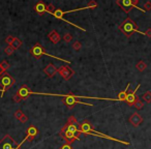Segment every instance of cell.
Listing matches in <instances>:
<instances>
[{
	"label": "cell",
	"mask_w": 151,
	"mask_h": 149,
	"mask_svg": "<svg viewBox=\"0 0 151 149\" xmlns=\"http://www.w3.org/2000/svg\"><path fill=\"white\" fill-rule=\"evenodd\" d=\"M60 149H61V148H60Z\"/></svg>",
	"instance_id": "obj_37"
},
{
	"label": "cell",
	"mask_w": 151,
	"mask_h": 149,
	"mask_svg": "<svg viewBox=\"0 0 151 149\" xmlns=\"http://www.w3.org/2000/svg\"><path fill=\"white\" fill-rule=\"evenodd\" d=\"M34 11L38 15L43 16V15L47 12V5L43 2V1H40V2H37L36 5L34 6Z\"/></svg>",
	"instance_id": "obj_14"
},
{
	"label": "cell",
	"mask_w": 151,
	"mask_h": 149,
	"mask_svg": "<svg viewBox=\"0 0 151 149\" xmlns=\"http://www.w3.org/2000/svg\"><path fill=\"white\" fill-rule=\"evenodd\" d=\"M144 11H145V12L151 11V1H147V2L144 4Z\"/></svg>",
	"instance_id": "obj_31"
},
{
	"label": "cell",
	"mask_w": 151,
	"mask_h": 149,
	"mask_svg": "<svg viewBox=\"0 0 151 149\" xmlns=\"http://www.w3.org/2000/svg\"><path fill=\"white\" fill-rule=\"evenodd\" d=\"M37 134H38V131H37V129L35 126L33 125L29 126L28 129H27V131H26V138L24 139L23 143L25 141H33L36 138Z\"/></svg>",
	"instance_id": "obj_10"
},
{
	"label": "cell",
	"mask_w": 151,
	"mask_h": 149,
	"mask_svg": "<svg viewBox=\"0 0 151 149\" xmlns=\"http://www.w3.org/2000/svg\"><path fill=\"white\" fill-rule=\"evenodd\" d=\"M14 52H15V49L12 46H7L5 49H4V53H5L6 55H12Z\"/></svg>",
	"instance_id": "obj_25"
},
{
	"label": "cell",
	"mask_w": 151,
	"mask_h": 149,
	"mask_svg": "<svg viewBox=\"0 0 151 149\" xmlns=\"http://www.w3.org/2000/svg\"><path fill=\"white\" fill-rule=\"evenodd\" d=\"M67 123H69V124H77V125H79V122H78V120H77V118L75 117V116H71V117L67 119Z\"/></svg>",
	"instance_id": "obj_23"
},
{
	"label": "cell",
	"mask_w": 151,
	"mask_h": 149,
	"mask_svg": "<svg viewBox=\"0 0 151 149\" xmlns=\"http://www.w3.org/2000/svg\"><path fill=\"white\" fill-rule=\"evenodd\" d=\"M136 67H137V69L139 72H143V71H145V69H147V64H146L143 60H140L139 62L137 63Z\"/></svg>",
	"instance_id": "obj_17"
},
{
	"label": "cell",
	"mask_w": 151,
	"mask_h": 149,
	"mask_svg": "<svg viewBox=\"0 0 151 149\" xmlns=\"http://www.w3.org/2000/svg\"><path fill=\"white\" fill-rule=\"evenodd\" d=\"M128 121H129V123H131L133 126H135V127H138V126L141 125V124L143 123L144 119H143V117L139 114V113H137V112H136V113H133V114L129 116V119H128Z\"/></svg>",
	"instance_id": "obj_9"
},
{
	"label": "cell",
	"mask_w": 151,
	"mask_h": 149,
	"mask_svg": "<svg viewBox=\"0 0 151 149\" xmlns=\"http://www.w3.org/2000/svg\"><path fill=\"white\" fill-rule=\"evenodd\" d=\"M145 35L148 37H151V28H148L147 30L145 31Z\"/></svg>",
	"instance_id": "obj_35"
},
{
	"label": "cell",
	"mask_w": 151,
	"mask_h": 149,
	"mask_svg": "<svg viewBox=\"0 0 151 149\" xmlns=\"http://www.w3.org/2000/svg\"><path fill=\"white\" fill-rule=\"evenodd\" d=\"M143 100L147 104H151V91H147L143 94Z\"/></svg>",
	"instance_id": "obj_20"
},
{
	"label": "cell",
	"mask_w": 151,
	"mask_h": 149,
	"mask_svg": "<svg viewBox=\"0 0 151 149\" xmlns=\"http://www.w3.org/2000/svg\"><path fill=\"white\" fill-rule=\"evenodd\" d=\"M1 63V65H2V67H3V69H4V71H7V69H9V67H11V66H9V63L7 62V61L6 60H3L2 62H0Z\"/></svg>",
	"instance_id": "obj_29"
},
{
	"label": "cell",
	"mask_w": 151,
	"mask_h": 149,
	"mask_svg": "<svg viewBox=\"0 0 151 149\" xmlns=\"http://www.w3.org/2000/svg\"><path fill=\"white\" fill-rule=\"evenodd\" d=\"M30 54H31L35 59H40L43 55H49L46 53V51H45V49L42 47V45L38 43H36L34 46L31 48V50H30Z\"/></svg>",
	"instance_id": "obj_5"
},
{
	"label": "cell",
	"mask_w": 151,
	"mask_h": 149,
	"mask_svg": "<svg viewBox=\"0 0 151 149\" xmlns=\"http://www.w3.org/2000/svg\"><path fill=\"white\" fill-rule=\"evenodd\" d=\"M5 72V71H4V69H3V67H2V65H1V63H0V77H1V76H2V74L3 73Z\"/></svg>",
	"instance_id": "obj_36"
},
{
	"label": "cell",
	"mask_w": 151,
	"mask_h": 149,
	"mask_svg": "<svg viewBox=\"0 0 151 149\" xmlns=\"http://www.w3.org/2000/svg\"><path fill=\"white\" fill-rule=\"evenodd\" d=\"M44 73L46 74L48 78H53L56 74V73H58V69H56V66L53 63H49L48 65L44 69Z\"/></svg>",
	"instance_id": "obj_12"
},
{
	"label": "cell",
	"mask_w": 151,
	"mask_h": 149,
	"mask_svg": "<svg viewBox=\"0 0 151 149\" xmlns=\"http://www.w3.org/2000/svg\"><path fill=\"white\" fill-rule=\"evenodd\" d=\"M79 129H80L81 133H82V134H84V135H89L90 133H92L94 131L92 124L90 123L88 120L82 121V122L79 124Z\"/></svg>",
	"instance_id": "obj_7"
},
{
	"label": "cell",
	"mask_w": 151,
	"mask_h": 149,
	"mask_svg": "<svg viewBox=\"0 0 151 149\" xmlns=\"http://www.w3.org/2000/svg\"><path fill=\"white\" fill-rule=\"evenodd\" d=\"M13 100H14V103L19 104V103H21V102L23 100V98H21V96H20L19 94H18V93H16V94L14 95V98H13Z\"/></svg>",
	"instance_id": "obj_28"
},
{
	"label": "cell",
	"mask_w": 151,
	"mask_h": 149,
	"mask_svg": "<svg viewBox=\"0 0 151 149\" xmlns=\"http://www.w3.org/2000/svg\"><path fill=\"white\" fill-rule=\"evenodd\" d=\"M16 80L11 76L9 74H7L6 72H4L2 74V76L0 77V85L2 86V92H1V96H3V93L9 90V88H12V86L15 84Z\"/></svg>",
	"instance_id": "obj_2"
},
{
	"label": "cell",
	"mask_w": 151,
	"mask_h": 149,
	"mask_svg": "<svg viewBox=\"0 0 151 149\" xmlns=\"http://www.w3.org/2000/svg\"><path fill=\"white\" fill-rule=\"evenodd\" d=\"M88 6H89V9H95V7H97V3L95 2L94 0H91V1L88 3Z\"/></svg>",
	"instance_id": "obj_32"
},
{
	"label": "cell",
	"mask_w": 151,
	"mask_h": 149,
	"mask_svg": "<svg viewBox=\"0 0 151 149\" xmlns=\"http://www.w3.org/2000/svg\"><path fill=\"white\" fill-rule=\"evenodd\" d=\"M17 93L20 95V96L23 98V100H25V98H28L29 95L31 94V93H33V92H32L31 90L28 88V86H27V85H23V86H21V88L18 90Z\"/></svg>",
	"instance_id": "obj_13"
},
{
	"label": "cell",
	"mask_w": 151,
	"mask_h": 149,
	"mask_svg": "<svg viewBox=\"0 0 151 149\" xmlns=\"http://www.w3.org/2000/svg\"><path fill=\"white\" fill-rule=\"evenodd\" d=\"M27 120H28V117H27V116H26V115H24L23 117L21 118L20 122H22V123H26V122H27Z\"/></svg>",
	"instance_id": "obj_33"
},
{
	"label": "cell",
	"mask_w": 151,
	"mask_h": 149,
	"mask_svg": "<svg viewBox=\"0 0 151 149\" xmlns=\"http://www.w3.org/2000/svg\"><path fill=\"white\" fill-rule=\"evenodd\" d=\"M0 149H20V145L9 135H5L0 140Z\"/></svg>",
	"instance_id": "obj_3"
},
{
	"label": "cell",
	"mask_w": 151,
	"mask_h": 149,
	"mask_svg": "<svg viewBox=\"0 0 151 149\" xmlns=\"http://www.w3.org/2000/svg\"><path fill=\"white\" fill-rule=\"evenodd\" d=\"M24 115H25V114H24V113L21 111V110H17V111L15 112V118H16L17 120H19V121L21 120V118L23 117Z\"/></svg>",
	"instance_id": "obj_21"
},
{
	"label": "cell",
	"mask_w": 151,
	"mask_h": 149,
	"mask_svg": "<svg viewBox=\"0 0 151 149\" xmlns=\"http://www.w3.org/2000/svg\"><path fill=\"white\" fill-rule=\"evenodd\" d=\"M61 149H73V147H71V144H64L62 147H61Z\"/></svg>",
	"instance_id": "obj_34"
},
{
	"label": "cell",
	"mask_w": 151,
	"mask_h": 149,
	"mask_svg": "<svg viewBox=\"0 0 151 149\" xmlns=\"http://www.w3.org/2000/svg\"><path fill=\"white\" fill-rule=\"evenodd\" d=\"M78 98H79V96H76V95H74V94L63 95L62 103L64 104V105H66L67 107H69V108L74 107L75 105H77V104H81V105H85V106H90V107L93 106L92 104L84 103V102H81V100H79Z\"/></svg>",
	"instance_id": "obj_4"
},
{
	"label": "cell",
	"mask_w": 151,
	"mask_h": 149,
	"mask_svg": "<svg viewBox=\"0 0 151 149\" xmlns=\"http://www.w3.org/2000/svg\"><path fill=\"white\" fill-rule=\"evenodd\" d=\"M131 2H133V7H135V9H138L139 11H141V12L145 13L144 9H140L139 6H138V4H139V2H140V0H131Z\"/></svg>",
	"instance_id": "obj_26"
},
{
	"label": "cell",
	"mask_w": 151,
	"mask_h": 149,
	"mask_svg": "<svg viewBox=\"0 0 151 149\" xmlns=\"http://www.w3.org/2000/svg\"><path fill=\"white\" fill-rule=\"evenodd\" d=\"M15 38H16V37L12 36V35H9V36H7V37L5 38V43H6V44H9V46H11V45L13 44V42L15 40Z\"/></svg>",
	"instance_id": "obj_30"
},
{
	"label": "cell",
	"mask_w": 151,
	"mask_h": 149,
	"mask_svg": "<svg viewBox=\"0 0 151 149\" xmlns=\"http://www.w3.org/2000/svg\"><path fill=\"white\" fill-rule=\"evenodd\" d=\"M63 40H64L65 43H71V40H73V36H71V34H69V33H65V34L63 35Z\"/></svg>",
	"instance_id": "obj_27"
},
{
	"label": "cell",
	"mask_w": 151,
	"mask_h": 149,
	"mask_svg": "<svg viewBox=\"0 0 151 149\" xmlns=\"http://www.w3.org/2000/svg\"><path fill=\"white\" fill-rule=\"evenodd\" d=\"M129 86H131V83L127 84V86H126V88L123 90V91H121L118 94V98H117V100H120V102H125L126 100V96H127V93H128V88H129Z\"/></svg>",
	"instance_id": "obj_16"
},
{
	"label": "cell",
	"mask_w": 151,
	"mask_h": 149,
	"mask_svg": "<svg viewBox=\"0 0 151 149\" xmlns=\"http://www.w3.org/2000/svg\"><path fill=\"white\" fill-rule=\"evenodd\" d=\"M140 84H138L137 88L135 89V90H131V91L127 93V96H126V104H127L129 107H133L135 105V103H136V100H137V95H136V93H137V90L140 88Z\"/></svg>",
	"instance_id": "obj_11"
},
{
	"label": "cell",
	"mask_w": 151,
	"mask_h": 149,
	"mask_svg": "<svg viewBox=\"0 0 151 149\" xmlns=\"http://www.w3.org/2000/svg\"><path fill=\"white\" fill-rule=\"evenodd\" d=\"M118 28H119V30H121V32H122L126 37L131 36V34H133L134 32H137V33H140V34L145 35V32L140 31L139 29H138V25L135 23L134 21L131 20V18H126L125 20L118 26Z\"/></svg>",
	"instance_id": "obj_1"
},
{
	"label": "cell",
	"mask_w": 151,
	"mask_h": 149,
	"mask_svg": "<svg viewBox=\"0 0 151 149\" xmlns=\"http://www.w3.org/2000/svg\"><path fill=\"white\" fill-rule=\"evenodd\" d=\"M81 48H82V44H81V42H79V40H77V42H75V43L73 44V49L76 50V51L81 50Z\"/></svg>",
	"instance_id": "obj_22"
},
{
	"label": "cell",
	"mask_w": 151,
	"mask_h": 149,
	"mask_svg": "<svg viewBox=\"0 0 151 149\" xmlns=\"http://www.w3.org/2000/svg\"><path fill=\"white\" fill-rule=\"evenodd\" d=\"M116 4L119 5L122 11L126 14L131 13V11L133 9V2L131 0H116Z\"/></svg>",
	"instance_id": "obj_8"
},
{
	"label": "cell",
	"mask_w": 151,
	"mask_h": 149,
	"mask_svg": "<svg viewBox=\"0 0 151 149\" xmlns=\"http://www.w3.org/2000/svg\"><path fill=\"white\" fill-rule=\"evenodd\" d=\"M47 12L49 13V14H52L54 15V13L56 12V9H55V6L53 5V4H48V6H47Z\"/></svg>",
	"instance_id": "obj_24"
},
{
	"label": "cell",
	"mask_w": 151,
	"mask_h": 149,
	"mask_svg": "<svg viewBox=\"0 0 151 149\" xmlns=\"http://www.w3.org/2000/svg\"><path fill=\"white\" fill-rule=\"evenodd\" d=\"M48 37H49V40H51L53 44H58L60 42V40H61V36H60V34L56 31V30H53V31L50 32Z\"/></svg>",
	"instance_id": "obj_15"
},
{
	"label": "cell",
	"mask_w": 151,
	"mask_h": 149,
	"mask_svg": "<svg viewBox=\"0 0 151 149\" xmlns=\"http://www.w3.org/2000/svg\"><path fill=\"white\" fill-rule=\"evenodd\" d=\"M11 46H12L15 50L19 49V48H20V47L22 46V40H19V38H17V37H16V38H15V40L13 42V44L11 45Z\"/></svg>",
	"instance_id": "obj_19"
},
{
	"label": "cell",
	"mask_w": 151,
	"mask_h": 149,
	"mask_svg": "<svg viewBox=\"0 0 151 149\" xmlns=\"http://www.w3.org/2000/svg\"><path fill=\"white\" fill-rule=\"evenodd\" d=\"M134 107L138 110V111L142 110L143 108H144V103H143V100H140L139 98H137V100H136V103H135Z\"/></svg>",
	"instance_id": "obj_18"
},
{
	"label": "cell",
	"mask_w": 151,
	"mask_h": 149,
	"mask_svg": "<svg viewBox=\"0 0 151 149\" xmlns=\"http://www.w3.org/2000/svg\"><path fill=\"white\" fill-rule=\"evenodd\" d=\"M58 73L60 74V76L64 79V80H66V81H69V80H71V77L74 76L75 74V72L73 71V69L69 67V66H66V65H64V66H61L59 69H58Z\"/></svg>",
	"instance_id": "obj_6"
}]
</instances>
